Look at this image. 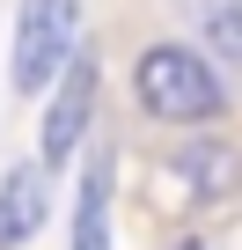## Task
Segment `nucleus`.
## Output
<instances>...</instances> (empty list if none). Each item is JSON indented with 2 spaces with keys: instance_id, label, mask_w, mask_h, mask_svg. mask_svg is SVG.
Returning <instances> with one entry per match:
<instances>
[{
  "instance_id": "6",
  "label": "nucleus",
  "mask_w": 242,
  "mask_h": 250,
  "mask_svg": "<svg viewBox=\"0 0 242 250\" xmlns=\"http://www.w3.org/2000/svg\"><path fill=\"white\" fill-rule=\"evenodd\" d=\"M74 250H110V155H95L81 169V199H74Z\"/></svg>"
},
{
  "instance_id": "1",
  "label": "nucleus",
  "mask_w": 242,
  "mask_h": 250,
  "mask_svg": "<svg viewBox=\"0 0 242 250\" xmlns=\"http://www.w3.org/2000/svg\"><path fill=\"white\" fill-rule=\"evenodd\" d=\"M132 96H140V110L162 118V125H205V118H220V103H227V96H220V74H213L198 52H176V44L140 52Z\"/></svg>"
},
{
  "instance_id": "5",
  "label": "nucleus",
  "mask_w": 242,
  "mask_h": 250,
  "mask_svg": "<svg viewBox=\"0 0 242 250\" xmlns=\"http://www.w3.org/2000/svg\"><path fill=\"white\" fill-rule=\"evenodd\" d=\"M169 169H176V184L191 191V199H235L242 191V147L235 140H184L176 155H169Z\"/></svg>"
},
{
  "instance_id": "7",
  "label": "nucleus",
  "mask_w": 242,
  "mask_h": 250,
  "mask_svg": "<svg viewBox=\"0 0 242 250\" xmlns=\"http://www.w3.org/2000/svg\"><path fill=\"white\" fill-rule=\"evenodd\" d=\"M205 37L220 44V59H242V0H213L205 8Z\"/></svg>"
},
{
  "instance_id": "3",
  "label": "nucleus",
  "mask_w": 242,
  "mask_h": 250,
  "mask_svg": "<svg viewBox=\"0 0 242 250\" xmlns=\"http://www.w3.org/2000/svg\"><path fill=\"white\" fill-rule=\"evenodd\" d=\"M88 110H95V59H88V52H74V59L59 66V88H52V110H44V133H37L44 169H59V162L81 147Z\"/></svg>"
},
{
  "instance_id": "4",
  "label": "nucleus",
  "mask_w": 242,
  "mask_h": 250,
  "mask_svg": "<svg viewBox=\"0 0 242 250\" xmlns=\"http://www.w3.org/2000/svg\"><path fill=\"white\" fill-rule=\"evenodd\" d=\"M44 206H52V169L44 155L37 162H15L0 177V250H22L37 228H44Z\"/></svg>"
},
{
  "instance_id": "2",
  "label": "nucleus",
  "mask_w": 242,
  "mask_h": 250,
  "mask_svg": "<svg viewBox=\"0 0 242 250\" xmlns=\"http://www.w3.org/2000/svg\"><path fill=\"white\" fill-rule=\"evenodd\" d=\"M74 37H81V0H22L15 8V88L22 96H44L59 81V66L74 59Z\"/></svg>"
}]
</instances>
